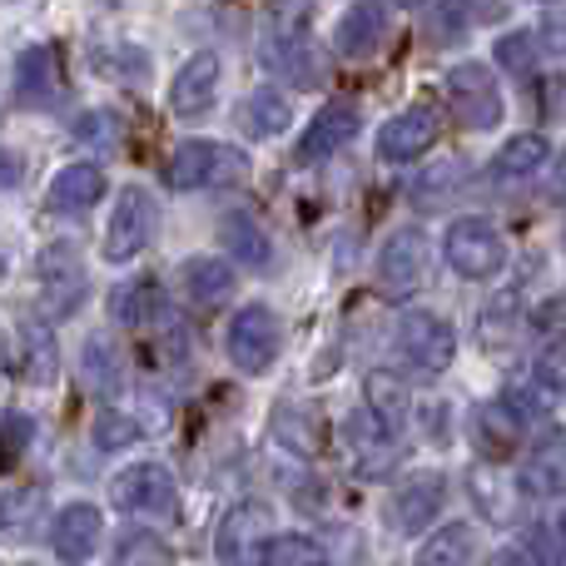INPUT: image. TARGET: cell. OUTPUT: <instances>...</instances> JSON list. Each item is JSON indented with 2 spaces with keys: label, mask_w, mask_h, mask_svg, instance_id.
<instances>
[{
  "label": "cell",
  "mask_w": 566,
  "mask_h": 566,
  "mask_svg": "<svg viewBox=\"0 0 566 566\" xmlns=\"http://www.w3.org/2000/svg\"><path fill=\"white\" fill-rule=\"evenodd\" d=\"M155 224H159L155 195L139 185H125L115 199V214L105 224V259L109 264H129L135 254H145L149 239H155Z\"/></svg>",
  "instance_id": "6da1fadb"
},
{
  "label": "cell",
  "mask_w": 566,
  "mask_h": 566,
  "mask_svg": "<svg viewBox=\"0 0 566 566\" xmlns=\"http://www.w3.org/2000/svg\"><path fill=\"white\" fill-rule=\"evenodd\" d=\"M537 388L566 392V338H562V343H552V348L537 358Z\"/></svg>",
  "instance_id": "b9f144b4"
},
{
  "label": "cell",
  "mask_w": 566,
  "mask_h": 566,
  "mask_svg": "<svg viewBox=\"0 0 566 566\" xmlns=\"http://www.w3.org/2000/svg\"><path fill=\"white\" fill-rule=\"evenodd\" d=\"M442 497H448L442 472H418V478H408L392 492V522H398L402 532H422L442 512Z\"/></svg>",
  "instance_id": "e0dca14e"
},
{
  "label": "cell",
  "mask_w": 566,
  "mask_h": 566,
  "mask_svg": "<svg viewBox=\"0 0 566 566\" xmlns=\"http://www.w3.org/2000/svg\"><path fill=\"white\" fill-rule=\"evenodd\" d=\"M99 537H105V517L95 502H70L50 527V547L65 566H85L99 552Z\"/></svg>",
  "instance_id": "8fae6325"
},
{
  "label": "cell",
  "mask_w": 566,
  "mask_h": 566,
  "mask_svg": "<svg viewBox=\"0 0 566 566\" xmlns=\"http://www.w3.org/2000/svg\"><path fill=\"white\" fill-rule=\"evenodd\" d=\"M239 125L259 139L283 135V129L293 125V105L279 95V90H254V95L244 99V109H239Z\"/></svg>",
  "instance_id": "d4e9b609"
},
{
  "label": "cell",
  "mask_w": 566,
  "mask_h": 566,
  "mask_svg": "<svg viewBox=\"0 0 566 566\" xmlns=\"http://www.w3.org/2000/svg\"><path fill=\"white\" fill-rule=\"evenodd\" d=\"M468 497L478 502L482 522H497L502 527V522L517 517V482H512L497 462H478V468L468 472Z\"/></svg>",
  "instance_id": "ac0fdd59"
},
{
  "label": "cell",
  "mask_w": 566,
  "mask_h": 566,
  "mask_svg": "<svg viewBox=\"0 0 566 566\" xmlns=\"http://www.w3.org/2000/svg\"><path fill=\"white\" fill-rule=\"evenodd\" d=\"M428 274V234L422 229H398L378 254V283L388 293H412Z\"/></svg>",
  "instance_id": "7c38bea8"
},
{
  "label": "cell",
  "mask_w": 566,
  "mask_h": 566,
  "mask_svg": "<svg viewBox=\"0 0 566 566\" xmlns=\"http://www.w3.org/2000/svg\"><path fill=\"white\" fill-rule=\"evenodd\" d=\"M442 249H448V264L458 279H497L507 269V244L488 219H458Z\"/></svg>",
  "instance_id": "5b68a950"
},
{
  "label": "cell",
  "mask_w": 566,
  "mask_h": 566,
  "mask_svg": "<svg viewBox=\"0 0 566 566\" xmlns=\"http://www.w3.org/2000/svg\"><path fill=\"white\" fill-rule=\"evenodd\" d=\"M20 368H25L30 382H55L60 373V348H55V333H50L45 318H20Z\"/></svg>",
  "instance_id": "7402d4cb"
},
{
  "label": "cell",
  "mask_w": 566,
  "mask_h": 566,
  "mask_svg": "<svg viewBox=\"0 0 566 566\" xmlns=\"http://www.w3.org/2000/svg\"><path fill=\"white\" fill-rule=\"evenodd\" d=\"M348 448L358 458V472L363 478H382V472L398 462V442H392V428H382L373 412H358L348 418Z\"/></svg>",
  "instance_id": "d6986e66"
},
{
  "label": "cell",
  "mask_w": 566,
  "mask_h": 566,
  "mask_svg": "<svg viewBox=\"0 0 566 566\" xmlns=\"http://www.w3.org/2000/svg\"><path fill=\"white\" fill-rule=\"evenodd\" d=\"M274 438L293 452H318L323 448V422H318V412H303V408H293V402H279L274 408Z\"/></svg>",
  "instance_id": "f1b7e54d"
},
{
  "label": "cell",
  "mask_w": 566,
  "mask_h": 566,
  "mask_svg": "<svg viewBox=\"0 0 566 566\" xmlns=\"http://www.w3.org/2000/svg\"><path fill=\"white\" fill-rule=\"evenodd\" d=\"M442 135V115L438 105H412L402 115H392L388 125L378 129V159L388 165H408V159H422Z\"/></svg>",
  "instance_id": "ba28073f"
},
{
  "label": "cell",
  "mask_w": 566,
  "mask_h": 566,
  "mask_svg": "<svg viewBox=\"0 0 566 566\" xmlns=\"http://www.w3.org/2000/svg\"><path fill=\"white\" fill-rule=\"evenodd\" d=\"M448 99L458 109L462 129H497L502 125V90L497 75H492L482 60H462V65L448 70Z\"/></svg>",
  "instance_id": "7a4b0ae2"
},
{
  "label": "cell",
  "mask_w": 566,
  "mask_h": 566,
  "mask_svg": "<svg viewBox=\"0 0 566 566\" xmlns=\"http://www.w3.org/2000/svg\"><path fill=\"white\" fill-rule=\"evenodd\" d=\"M115 566H175V552L159 537H149V532H129L115 547Z\"/></svg>",
  "instance_id": "e575fe53"
},
{
  "label": "cell",
  "mask_w": 566,
  "mask_h": 566,
  "mask_svg": "<svg viewBox=\"0 0 566 566\" xmlns=\"http://www.w3.org/2000/svg\"><path fill=\"white\" fill-rule=\"evenodd\" d=\"M15 185H20V159L10 155V149H0V195L15 189Z\"/></svg>",
  "instance_id": "7bdbcfd3"
},
{
  "label": "cell",
  "mask_w": 566,
  "mask_h": 566,
  "mask_svg": "<svg viewBox=\"0 0 566 566\" xmlns=\"http://www.w3.org/2000/svg\"><path fill=\"white\" fill-rule=\"evenodd\" d=\"M398 343L418 373H442L458 358V333H452V323H442L438 313H408L398 328Z\"/></svg>",
  "instance_id": "9c48e42d"
},
{
  "label": "cell",
  "mask_w": 566,
  "mask_h": 566,
  "mask_svg": "<svg viewBox=\"0 0 566 566\" xmlns=\"http://www.w3.org/2000/svg\"><path fill=\"white\" fill-rule=\"evenodd\" d=\"M269 527H274V512L264 502H234L224 512L214 532V557L219 566H254L264 557V542H269Z\"/></svg>",
  "instance_id": "8992f818"
},
{
  "label": "cell",
  "mask_w": 566,
  "mask_h": 566,
  "mask_svg": "<svg viewBox=\"0 0 566 566\" xmlns=\"http://www.w3.org/2000/svg\"><path fill=\"white\" fill-rule=\"evenodd\" d=\"M15 99L30 109H50L60 99V55L50 45H30L15 60Z\"/></svg>",
  "instance_id": "2e32d148"
},
{
  "label": "cell",
  "mask_w": 566,
  "mask_h": 566,
  "mask_svg": "<svg viewBox=\"0 0 566 566\" xmlns=\"http://www.w3.org/2000/svg\"><path fill=\"white\" fill-rule=\"evenodd\" d=\"M382 35H388V6L382 0H353L343 10L338 30H333V45H338V55L363 60L382 45Z\"/></svg>",
  "instance_id": "9a60e30c"
},
{
  "label": "cell",
  "mask_w": 566,
  "mask_h": 566,
  "mask_svg": "<svg viewBox=\"0 0 566 566\" xmlns=\"http://www.w3.org/2000/svg\"><path fill=\"white\" fill-rule=\"evenodd\" d=\"M40 517V488H15L0 497V532H30V522Z\"/></svg>",
  "instance_id": "8d00e7d4"
},
{
  "label": "cell",
  "mask_w": 566,
  "mask_h": 566,
  "mask_svg": "<svg viewBox=\"0 0 566 566\" xmlns=\"http://www.w3.org/2000/svg\"><path fill=\"white\" fill-rule=\"evenodd\" d=\"M159 308H165V293H159L155 283H145V279L115 293V318H119V323H129V328H145V323L155 318Z\"/></svg>",
  "instance_id": "d6a6232c"
},
{
  "label": "cell",
  "mask_w": 566,
  "mask_h": 566,
  "mask_svg": "<svg viewBox=\"0 0 566 566\" xmlns=\"http://www.w3.org/2000/svg\"><path fill=\"white\" fill-rule=\"evenodd\" d=\"M428 30L432 40H458L468 35V0H428Z\"/></svg>",
  "instance_id": "74e56055"
},
{
  "label": "cell",
  "mask_w": 566,
  "mask_h": 566,
  "mask_svg": "<svg viewBox=\"0 0 566 566\" xmlns=\"http://www.w3.org/2000/svg\"><path fill=\"white\" fill-rule=\"evenodd\" d=\"M185 283H189V298L199 303V308H219V303L234 293V269L224 264V259H189V274H185Z\"/></svg>",
  "instance_id": "4316f807"
},
{
  "label": "cell",
  "mask_w": 566,
  "mask_h": 566,
  "mask_svg": "<svg viewBox=\"0 0 566 566\" xmlns=\"http://www.w3.org/2000/svg\"><path fill=\"white\" fill-rule=\"evenodd\" d=\"M527 488L537 492H566V438L552 432L527 462Z\"/></svg>",
  "instance_id": "f546056e"
},
{
  "label": "cell",
  "mask_w": 566,
  "mask_h": 566,
  "mask_svg": "<svg viewBox=\"0 0 566 566\" xmlns=\"http://www.w3.org/2000/svg\"><path fill=\"white\" fill-rule=\"evenodd\" d=\"M249 175V159L239 149H224L214 139H185L179 155L169 159V185L175 189H205L219 185V179H244Z\"/></svg>",
  "instance_id": "52a82bcc"
},
{
  "label": "cell",
  "mask_w": 566,
  "mask_h": 566,
  "mask_svg": "<svg viewBox=\"0 0 566 566\" xmlns=\"http://www.w3.org/2000/svg\"><path fill=\"white\" fill-rule=\"evenodd\" d=\"M482 566H517V557H507V552H497V557H488Z\"/></svg>",
  "instance_id": "f6af8a7d"
},
{
  "label": "cell",
  "mask_w": 566,
  "mask_h": 566,
  "mask_svg": "<svg viewBox=\"0 0 566 566\" xmlns=\"http://www.w3.org/2000/svg\"><path fill=\"white\" fill-rule=\"evenodd\" d=\"M175 478L159 462H135L109 482V507L129 512V517H175Z\"/></svg>",
  "instance_id": "3957f363"
},
{
  "label": "cell",
  "mask_w": 566,
  "mask_h": 566,
  "mask_svg": "<svg viewBox=\"0 0 566 566\" xmlns=\"http://www.w3.org/2000/svg\"><path fill=\"white\" fill-rule=\"evenodd\" d=\"M264 566H328V552L303 532H283V537H269Z\"/></svg>",
  "instance_id": "1f68e13d"
},
{
  "label": "cell",
  "mask_w": 566,
  "mask_h": 566,
  "mask_svg": "<svg viewBox=\"0 0 566 566\" xmlns=\"http://www.w3.org/2000/svg\"><path fill=\"white\" fill-rule=\"evenodd\" d=\"M219 239H224V254L234 259V264H249V269L269 264V239L249 214H229L224 229H219Z\"/></svg>",
  "instance_id": "83f0119b"
},
{
  "label": "cell",
  "mask_w": 566,
  "mask_h": 566,
  "mask_svg": "<svg viewBox=\"0 0 566 566\" xmlns=\"http://www.w3.org/2000/svg\"><path fill=\"white\" fill-rule=\"evenodd\" d=\"M527 552L537 566H566V522H542V527L527 532Z\"/></svg>",
  "instance_id": "f35d334b"
},
{
  "label": "cell",
  "mask_w": 566,
  "mask_h": 566,
  "mask_svg": "<svg viewBox=\"0 0 566 566\" xmlns=\"http://www.w3.org/2000/svg\"><path fill=\"white\" fill-rule=\"evenodd\" d=\"M497 60H502V70H512V75H532V65H537V40H532L527 30L502 35L497 40Z\"/></svg>",
  "instance_id": "60d3db41"
},
{
  "label": "cell",
  "mask_w": 566,
  "mask_h": 566,
  "mask_svg": "<svg viewBox=\"0 0 566 566\" xmlns=\"http://www.w3.org/2000/svg\"><path fill=\"white\" fill-rule=\"evenodd\" d=\"M363 402H368L373 418H378L382 428H392V432H398L402 422H408V412H412L408 382H402L398 373H382V368L368 373V382H363Z\"/></svg>",
  "instance_id": "603a6c76"
},
{
  "label": "cell",
  "mask_w": 566,
  "mask_h": 566,
  "mask_svg": "<svg viewBox=\"0 0 566 566\" xmlns=\"http://www.w3.org/2000/svg\"><path fill=\"white\" fill-rule=\"evenodd\" d=\"M472 442L482 448V458H512L522 442V412L507 408V402L472 408Z\"/></svg>",
  "instance_id": "ffe728a7"
},
{
  "label": "cell",
  "mask_w": 566,
  "mask_h": 566,
  "mask_svg": "<svg viewBox=\"0 0 566 566\" xmlns=\"http://www.w3.org/2000/svg\"><path fill=\"white\" fill-rule=\"evenodd\" d=\"M358 125H363V115H358L353 99H328V105L308 119V129H303L293 159H298V165H318V159H328L333 149L348 145V139L358 135Z\"/></svg>",
  "instance_id": "30bf717a"
},
{
  "label": "cell",
  "mask_w": 566,
  "mask_h": 566,
  "mask_svg": "<svg viewBox=\"0 0 566 566\" xmlns=\"http://www.w3.org/2000/svg\"><path fill=\"white\" fill-rule=\"evenodd\" d=\"M547 155H552V145L542 135H512L507 145L497 149V159H492V175L497 179H527L547 165Z\"/></svg>",
  "instance_id": "484cf974"
},
{
  "label": "cell",
  "mask_w": 566,
  "mask_h": 566,
  "mask_svg": "<svg viewBox=\"0 0 566 566\" xmlns=\"http://www.w3.org/2000/svg\"><path fill=\"white\" fill-rule=\"evenodd\" d=\"M30 438H35V422H30L25 412H0V472H10L25 458Z\"/></svg>",
  "instance_id": "d590c367"
},
{
  "label": "cell",
  "mask_w": 566,
  "mask_h": 566,
  "mask_svg": "<svg viewBox=\"0 0 566 566\" xmlns=\"http://www.w3.org/2000/svg\"><path fill=\"white\" fill-rule=\"evenodd\" d=\"M269 65L279 75H289L293 85H318V60H313V45H308V30H293V35H274L269 40Z\"/></svg>",
  "instance_id": "cb8c5ba5"
},
{
  "label": "cell",
  "mask_w": 566,
  "mask_h": 566,
  "mask_svg": "<svg viewBox=\"0 0 566 566\" xmlns=\"http://www.w3.org/2000/svg\"><path fill=\"white\" fill-rule=\"evenodd\" d=\"M99 195H105V169L99 165H65L55 179H50V209H60V214H85V209L99 205Z\"/></svg>",
  "instance_id": "44dd1931"
},
{
  "label": "cell",
  "mask_w": 566,
  "mask_h": 566,
  "mask_svg": "<svg viewBox=\"0 0 566 566\" xmlns=\"http://www.w3.org/2000/svg\"><path fill=\"white\" fill-rule=\"evenodd\" d=\"M129 442H139V422L125 418V412H99L95 418V448L119 452V448H129Z\"/></svg>",
  "instance_id": "ab89813d"
},
{
  "label": "cell",
  "mask_w": 566,
  "mask_h": 566,
  "mask_svg": "<svg viewBox=\"0 0 566 566\" xmlns=\"http://www.w3.org/2000/svg\"><path fill=\"white\" fill-rule=\"evenodd\" d=\"M552 195L566 199V149H562V159H557V175H552Z\"/></svg>",
  "instance_id": "ee69618b"
},
{
  "label": "cell",
  "mask_w": 566,
  "mask_h": 566,
  "mask_svg": "<svg viewBox=\"0 0 566 566\" xmlns=\"http://www.w3.org/2000/svg\"><path fill=\"white\" fill-rule=\"evenodd\" d=\"M40 289H45L55 313L80 308V298H85V264H80L75 244H50L45 254H40Z\"/></svg>",
  "instance_id": "5bb4252c"
},
{
  "label": "cell",
  "mask_w": 566,
  "mask_h": 566,
  "mask_svg": "<svg viewBox=\"0 0 566 566\" xmlns=\"http://www.w3.org/2000/svg\"><path fill=\"white\" fill-rule=\"evenodd\" d=\"M468 557H472V532L462 527V522H452V527L432 532V537L422 542L412 566H468Z\"/></svg>",
  "instance_id": "4dcf8cb0"
},
{
  "label": "cell",
  "mask_w": 566,
  "mask_h": 566,
  "mask_svg": "<svg viewBox=\"0 0 566 566\" xmlns=\"http://www.w3.org/2000/svg\"><path fill=\"white\" fill-rule=\"evenodd\" d=\"M0 279H6V259H0Z\"/></svg>",
  "instance_id": "bcb514c9"
},
{
  "label": "cell",
  "mask_w": 566,
  "mask_h": 566,
  "mask_svg": "<svg viewBox=\"0 0 566 566\" xmlns=\"http://www.w3.org/2000/svg\"><path fill=\"white\" fill-rule=\"evenodd\" d=\"M214 90H219V55L214 50H195V55L179 65L175 85H169V109L179 119H195L214 105Z\"/></svg>",
  "instance_id": "4fadbf2b"
},
{
  "label": "cell",
  "mask_w": 566,
  "mask_h": 566,
  "mask_svg": "<svg viewBox=\"0 0 566 566\" xmlns=\"http://www.w3.org/2000/svg\"><path fill=\"white\" fill-rule=\"evenodd\" d=\"M512 328H517V298H512V293H497V298H488V308H482V323H478L482 343H488V348H507Z\"/></svg>",
  "instance_id": "836d02e7"
},
{
  "label": "cell",
  "mask_w": 566,
  "mask_h": 566,
  "mask_svg": "<svg viewBox=\"0 0 566 566\" xmlns=\"http://www.w3.org/2000/svg\"><path fill=\"white\" fill-rule=\"evenodd\" d=\"M283 353V323L274 308H264V303H249V308L234 313V323H229V358H234V368L244 373H264L274 368Z\"/></svg>",
  "instance_id": "277c9868"
}]
</instances>
